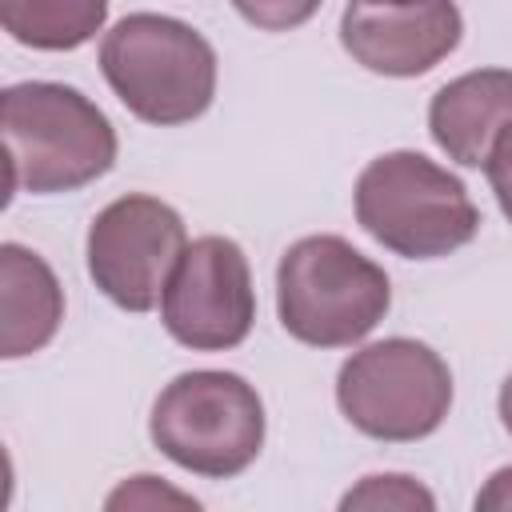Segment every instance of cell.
Here are the masks:
<instances>
[{
    "mask_svg": "<svg viewBox=\"0 0 512 512\" xmlns=\"http://www.w3.org/2000/svg\"><path fill=\"white\" fill-rule=\"evenodd\" d=\"M512 124V72L476 68L448 80L428 104V132L436 148L464 164L484 168L496 136Z\"/></svg>",
    "mask_w": 512,
    "mask_h": 512,
    "instance_id": "cell-10",
    "label": "cell"
},
{
    "mask_svg": "<svg viewBox=\"0 0 512 512\" xmlns=\"http://www.w3.org/2000/svg\"><path fill=\"white\" fill-rule=\"evenodd\" d=\"M344 420L384 444L432 436L452 408V372L436 348L412 336H388L352 352L336 372Z\"/></svg>",
    "mask_w": 512,
    "mask_h": 512,
    "instance_id": "cell-6",
    "label": "cell"
},
{
    "mask_svg": "<svg viewBox=\"0 0 512 512\" xmlns=\"http://www.w3.org/2000/svg\"><path fill=\"white\" fill-rule=\"evenodd\" d=\"M100 72L116 100L144 124L172 128L208 112L216 96V52L184 20L132 12L100 40Z\"/></svg>",
    "mask_w": 512,
    "mask_h": 512,
    "instance_id": "cell-2",
    "label": "cell"
},
{
    "mask_svg": "<svg viewBox=\"0 0 512 512\" xmlns=\"http://www.w3.org/2000/svg\"><path fill=\"white\" fill-rule=\"evenodd\" d=\"M388 272L344 236H304L276 264V312L308 348H352L388 312Z\"/></svg>",
    "mask_w": 512,
    "mask_h": 512,
    "instance_id": "cell-4",
    "label": "cell"
},
{
    "mask_svg": "<svg viewBox=\"0 0 512 512\" xmlns=\"http://www.w3.org/2000/svg\"><path fill=\"white\" fill-rule=\"evenodd\" d=\"M260 392L224 368L180 372L152 404L148 436L184 472L228 480L240 476L264 448Z\"/></svg>",
    "mask_w": 512,
    "mask_h": 512,
    "instance_id": "cell-5",
    "label": "cell"
},
{
    "mask_svg": "<svg viewBox=\"0 0 512 512\" xmlns=\"http://www.w3.org/2000/svg\"><path fill=\"white\" fill-rule=\"evenodd\" d=\"M368 4H416V0H368Z\"/></svg>",
    "mask_w": 512,
    "mask_h": 512,
    "instance_id": "cell-19",
    "label": "cell"
},
{
    "mask_svg": "<svg viewBox=\"0 0 512 512\" xmlns=\"http://www.w3.org/2000/svg\"><path fill=\"white\" fill-rule=\"evenodd\" d=\"M340 508L344 512H352V508H372V512H380V508L416 512L420 508V512H432L436 496L420 480H412L404 472H384V476H364L356 488H348L340 496Z\"/></svg>",
    "mask_w": 512,
    "mask_h": 512,
    "instance_id": "cell-13",
    "label": "cell"
},
{
    "mask_svg": "<svg viewBox=\"0 0 512 512\" xmlns=\"http://www.w3.org/2000/svg\"><path fill=\"white\" fill-rule=\"evenodd\" d=\"M64 320V288L44 256L8 240L0 244V356L40 352Z\"/></svg>",
    "mask_w": 512,
    "mask_h": 512,
    "instance_id": "cell-11",
    "label": "cell"
},
{
    "mask_svg": "<svg viewBox=\"0 0 512 512\" xmlns=\"http://www.w3.org/2000/svg\"><path fill=\"white\" fill-rule=\"evenodd\" d=\"M464 32L460 8L452 0L416 4H368L348 0L340 16L344 52L376 76H424L448 52H456Z\"/></svg>",
    "mask_w": 512,
    "mask_h": 512,
    "instance_id": "cell-9",
    "label": "cell"
},
{
    "mask_svg": "<svg viewBox=\"0 0 512 512\" xmlns=\"http://www.w3.org/2000/svg\"><path fill=\"white\" fill-rule=\"evenodd\" d=\"M0 20L24 48L72 52L104 28L108 0H0Z\"/></svg>",
    "mask_w": 512,
    "mask_h": 512,
    "instance_id": "cell-12",
    "label": "cell"
},
{
    "mask_svg": "<svg viewBox=\"0 0 512 512\" xmlns=\"http://www.w3.org/2000/svg\"><path fill=\"white\" fill-rule=\"evenodd\" d=\"M160 320L192 352H228L256 324V288L248 256L228 236H200L168 276Z\"/></svg>",
    "mask_w": 512,
    "mask_h": 512,
    "instance_id": "cell-8",
    "label": "cell"
},
{
    "mask_svg": "<svg viewBox=\"0 0 512 512\" xmlns=\"http://www.w3.org/2000/svg\"><path fill=\"white\" fill-rule=\"evenodd\" d=\"M324 0H232V8L260 32H292L320 12Z\"/></svg>",
    "mask_w": 512,
    "mask_h": 512,
    "instance_id": "cell-14",
    "label": "cell"
},
{
    "mask_svg": "<svg viewBox=\"0 0 512 512\" xmlns=\"http://www.w3.org/2000/svg\"><path fill=\"white\" fill-rule=\"evenodd\" d=\"M500 420H504V428L512 432V372H508V380L500 384Z\"/></svg>",
    "mask_w": 512,
    "mask_h": 512,
    "instance_id": "cell-18",
    "label": "cell"
},
{
    "mask_svg": "<svg viewBox=\"0 0 512 512\" xmlns=\"http://www.w3.org/2000/svg\"><path fill=\"white\" fill-rule=\"evenodd\" d=\"M8 196L76 192L116 164L112 120L72 84L24 80L0 100Z\"/></svg>",
    "mask_w": 512,
    "mask_h": 512,
    "instance_id": "cell-1",
    "label": "cell"
},
{
    "mask_svg": "<svg viewBox=\"0 0 512 512\" xmlns=\"http://www.w3.org/2000/svg\"><path fill=\"white\" fill-rule=\"evenodd\" d=\"M188 248L180 212L148 192H128L88 224V276L124 312H152Z\"/></svg>",
    "mask_w": 512,
    "mask_h": 512,
    "instance_id": "cell-7",
    "label": "cell"
},
{
    "mask_svg": "<svg viewBox=\"0 0 512 512\" xmlns=\"http://www.w3.org/2000/svg\"><path fill=\"white\" fill-rule=\"evenodd\" d=\"M484 172H488V184L496 192V204H500L504 220L512 224V124L496 136V144L484 160Z\"/></svg>",
    "mask_w": 512,
    "mask_h": 512,
    "instance_id": "cell-16",
    "label": "cell"
},
{
    "mask_svg": "<svg viewBox=\"0 0 512 512\" xmlns=\"http://www.w3.org/2000/svg\"><path fill=\"white\" fill-rule=\"evenodd\" d=\"M476 508L480 512H508L512 508V464L508 468H496L488 476V484L476 492Z\"/></svg>",
    "mask_w": 512,
    "mask_h": 512,
    "instance_id": "cell-17",
    "label": "cell"
},
{
    "mask_svg": "<svg viewBox=\"0 0 512 512\" xmlns=\"http://www.w3.org/2000/svg\"><path fill=\"white\" fill-rule=\"evenodd\" d=\"M124 504H128V508H152V504H184V508H196L192 496L164 488L156 476H132L124 488H116V492L108 496V508H124Z\"/></svg>",
    "mask_w": 512,
    "mask_h": 512,
    "instance_id": "cell-15",
    "label": "cell"
},
{
    "mask_svg": "<svg viewBox=\"0 0 512 512\" xmlns=\"http://www.w3.org/2000/svg\"><path fill=\"white\" fill-rule=\"evenodd\" d=\"M360 228L404 260H436L476 240L480 212L460 176L424 152H384L356 176Z\"/></svg>",
    "mask_w": 512,
    "mask_h": 512,
    "instance_id": "cell-3",
    "label": "cell"
}]
</instances>
